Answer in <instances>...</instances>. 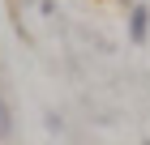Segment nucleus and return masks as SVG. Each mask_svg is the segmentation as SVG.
I'll use <instances>...</instances> for the list:
<instances>
[{"mask_svg": "<svg viewBox=\"0 0 150 145\" xmlns=\"http://www.w3.org/2000/svg\"><path fill=\"white\" fill-rule=\"evenodd\" d=\"M146 34H150V9L133 4L129 9V43H146Z\"/></svg>", "mask_w": 150, "mask_h": 145, "instance_id": "obj_1", "label": "nucleus"}, {"mask_svg": "<svg viewBox=\"0 0 150 145\" xmlns=\"http://www.w3.org/2000/svg\"><path fill=\"white\" fill-rule=\"evenodd\" d=\"M0 137H4V141L13 137V107H9L4 94H0Z\"/></svg>", "mask_w": 150, "mask_h": 145, "instance_id": "obj_2", "label": "nucleus"}, {"mask_svg": "<svg viewBox=\"0 0 150 145\" xmlns=\"http://www.w3.org/2000/svg\"><path fill=\"white\" fill-rule=\"evenodd\" d=\"M142 145H150V137H146V141H142Z\"/></svg>", "mask_w": 150, "mask_h": 145, "instance_id": "obj_3", "label": "nucleus"}, {"mask_svg": "<svg viewBox=\"0 0 150 145\" xmlns=\"http://www.w3.org/2000/svg\"><path fill=\"white\" fill-rule=\"evenodd\" d=\"M125 4H133V0H125Z\"/></svg>", "mask_w": 150, "mask_h": 145, "instance_id": "obj_4", "label": "nucleus"}, {"mask_svg": "<svg viewBox=\"0 0 150 145\" xmlns=\"http://www.w3.org/2000/svg\"><path fill=\"white\" fill-rule=\"evenodd\" d=\"M0 145H4V137H0Z\"/></svg>", "mask_w": 150, "mask_h": 145, "instance_id": "obj_5", "label": "nucleus"}]
</instances>
